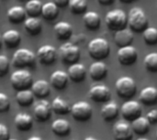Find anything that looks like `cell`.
<instances>
[{
    "mask_svg": "<svg viewBox=\"0 0 157 140\" xmlns=\"http://www.w3.org/2000/svg\"><path fill=\"white\" fill-rule=\"evenodd\" d=\"M136 140H149V139H147V138H138V139H136Z\"/></svg>",
    "mask_w": 157,
    "mask_h": 140,
    "instance_id": "cell-47",
    "label": "cell"
},
{
    "mask_svg": "<svg viewBox=\"0 0 157 140\" xmlns=\"http://www.w3.org/2000/svg\"><path fill=\"white\" fill-rule=\"evenodd\" d=\"M10 67V61L5 55H0V77L5 76L8 73Z\"/></svg>",
    "mask_w": 157,
    "mask_h": 140,
    "instance_id": "cell-37",
    "label": "cell"
},
{
    "mask_svg": "<svg viewBox=\"0 0 157 140\" xmlns=\"http://www.w3.org/2000/svg\"><path fill=\"white\" fill-rule=\"evenodd\" d=\"M121 3H123V4H132V2L134 1H137V0H119Z\"/></svg>",
    "mask_w": 157,
    "mask_h": 140,
    "instance_id": "cell-43",
    "label": "cell"
},
{
    "mask_svg": "<svg viewBox=\"0 0 157 140\" xmlns=\"http://www.w3.org/2000/svg\"><path fill=\"white\" fill-rule=\"evenodd\" d=\"M145 69L150 72H157V52H152L145 56L144 61Z\"/></svg>",
    "mask_w": 157,
    "mask_h": 140,
    "instance_id": "cell-36",
    "label": "cell"
},
{
    "mask_svg": "<svg viewBox=\"0 0 157 140\" xmlns=\"http://www.w3.org/2000/svg\"><path fill=\"white\" fill-rule=\"evenodd\" d=\"M52 131L60 137L67 136L71 131V125L70 123L63 118L56 119L52 124Z\"/></svg>",
    "mask_w": 157,
    "mask_h": 140,
    "instance_id": "cell-28",
    "label": "cell"
},
{
    "mask_svg": "<svg viewBox=\"0 0 157 140\" xmlns=\"http://www.w3.org/2000/svg\"><path fill=\"white\" fill-rule=\"evenodd\" d=\"M156 138H157V131H156Z\"/></svg>",
    "mask_w": 157,
    "mask_h": 140,
    "instance_id": "cell-49",
    "label": "cell"
},
{
    "mask_svg": "<svg viewBox=\"0 0 157 140\" xmlns=\"http://www.w3.org/2000/svg\"><path fill=\"white\" fill-rule=\"evenodd\" d=\"M10 83L12 87L17 91L29 89L33 83V78L30 72L27 70L15 71L10 76Z\"/></svg>",
    "mask_w": 157,
    "mask_h": 140,
    "instance_id": "cell-6",
    "label": "cell"
},
{
    "mask_svg": "<svg viewBox=\"0 0 157 140\" xmlns=\"http://www.w3.org/2000/svg\"><path fill=\"white\" fill-rule=\"evenodd\" d=\"M140 102L145 105H155L157 104V88L147 86L144 88L139 94Z\"/></svg>",
    "mask_w": 157,
    "mask_h": 140,
    "instance_id": "cell-22",
    "label": "cell"
},
{
    "mask_svg": "<svg viewBox=\"0 0 157 140\" xmlns=\"http://www.w3.org/2000/svg\"><path fill=\"white\" fill-rule=\"evenodd\" d=\"M88 74L93 81H101L108 75V66L103 61H97L89 66Z\"/></svg>",
    "mask_w": 157,
    "mask_h": 140,
    "instance_id": "cell-15",
    "label": "cell"
},
{
    "mask_svg": "<svg viewBox=\"0 0 157 140\" xmlns=\"http://www.w3.org/2000/svg\"><path fill=\"white\" fill-rule=\"evenodd\" d=\"M2 43H3V40H2V37L0 36V48H1V46H2Z\"/></svg>",
    "mask_w": 157,
    "mask_h": 140,
    "instance_id": "cell-46",
    "label": "cell"
},
{
    "mask_svg": "<svg viewBox=\"0 0 157 140\" xmlns=\"http://www.w3.org/2000/svg\"><path fill=\"white\" fill-rule=\"evenodd\" d=\"M34 98H35V95L32 93V91L29 89L17 91V93L16 94L17 103L20 106H24V107L30 106L34 102Z\"/></svg>",
    "mask_w": 157,
    "mask_h": 140,
    "instance_id": "cell-31",
    "label": "cell"
},
{
    "mask_svg": "<svg viewBox=\"0 0 157 140\" xmlns=\"http://www.w3.org/2000/svg\"><path fill=\"white\" fill-rule=\"evenodd\" d=\"M52 110L51 104L44 99L38 102L33 110L34 116L39 122H45L49 120V118L52 116Z\"/></svg>",
    "mask_w": 157,
    "mask_h": 140,
    "instance_id": "cell-13",
    "label": "cell"
},
{
    "mask_svg": "<svg viewBox=\"0 0 157 140\" xmlns=\"http://www.w3.org/2000/svg\"><path fill=\"white\" fill-rule=\"evenodd\" d=\"M146 118L149 120L151 124H156L157 123V109H153L149 111L146 115Z\"/></svg>",
    "mask_w": 157,
    "mask_h": 140,
    "instance_id": "cell-40",
    "label": "cell"
},
{
    "mask_svg": "<svg viewBox=\"0 0 157 140\" xmlns=\"http://www.w3.org/2000/svg\"><path fill=\"white\" fill-rule=\"evenodd\" d=\"M58 54L60 56L61 61L64 64L71 65L76 63L79 61L81 56V51L76 45L71 42H65L59 48Z\"/></svg>",
    "mask_w": 157,
    "mask_h": 140,
    "instance_id": "cell-7",
    "label": "cell"
},
{
    "mask_svg": "<svg viewBox=\"0 0 157 140\" xmlns=\"http://www.w3.org/2000/svg\"><path fill=\"white\" fill-rule=\"evenodd\" d=\"M113 136L115 140H132L133 136L132 126L127 122H118L113 127Z\"/></svg>",
    "mask_w": 157,
    "mask_h": 140,
    "instance_id": "cell-14",
    "label": "cell"
},
{
    "mask_svg": "<svg viewBox=\"0 0 157 140\" xmlns=\"http://www.w3.org/2000/svg\"><path fill=\"white\" fill-rule=\"evenodd\" d=\"M67 73H68L69 79L72 82L78 83L83 82L86 79L87 72H86V69L85 65L76 62V63L69 65Z\"/></svg>",
    "mask_w": 157,
    "mask_h": 140,
    "instance_id": "cell-17",
    "label": "cell"
},
{
    "mask_svg": "<svg viewBox=\"0 0 157 140\" xmlns=\"http://www.w3.org/2000/svg\"><path fill=\"white\" fill-rule=\"evenodd\" d=\"M83 22L87 29L96 31L101 26V17L95 11H86L83 16Z\"/></svg>",
    "mask_w": 157,
    "mask_h": 140,
    "instance_id": "cell-21",
    "label": "cell"
},
{
    "mask_svg": "<svg viewBox=\"0 0 157 140\" xmlns=\"http://www.w3.org/2000/svg\"><path fill=\"white\" fill-rule=\"evenodd\" d=\"M133 39H134V32H132L128 28L116 31L114 35L115 44L120 48L132 45L133 42Z\"/></svg>",
    "mask_w": 157,
    "mask_h": 140,
    "instance_id": "cell-16",
    "label": "cell"
},
{
    "mask_svg": "<svg viewBox=\"0 0 157 140\" xmlns=\"http://www.w3.org/2000/svg\"><path fill=\"white\" fill-rule=\"evenodd\" d=\"M53 29L56 38L61 41H67L73 35V28L71 24L65 21H60L56 23Z\"/></svg>",
    "mask_w": 157,
    "mask_h": 140,
    "instance_id": "cell-18",
    "label": "cell"
},
{
    "mask_svg": "<svg viewBox=\"0 0 157 140\" xmlns=\"http://www.w3.org/2000/svg\"><path fill=\"white\" fill-rule=\"evenodd\" d=\"M105 22L109 29L116 32L118 30L127 28L128 16L122 9L116 8L107 13Z\"/></svg>",
    "mask_w": 157,
    "mask_h": 140,
    "instance_id": "cell-3",
    "label": "cell"
},
{
    "mask_svg": "<svg viewBox=\"0 0 157 140\" xmlns=\"http://www.w3.org/2000/svg\"><path fill=\"white\" fill-rule=\"evenodd\" d=\"M31 91L37 98H46L51 93V85L45 80H38L31 85Z\"/></svg>",
    "mask_w": 157,
    "mask_h": 140,
    "instance_id": "cell-24",
    "label": "cell"
},
{
    "mask_svg": "<svg viewBox=\"0 0 157 140\" xmlns=\"http://www.w3.org/2000/svg\"><path fill=\"white\" fill-rule=\"evenodd\" d=\"M89 56L95 61H103L110 53V46L107 39L103 38L93 39L87 46Z\"/></svg>",
    "mask_w": 157,
    "mask_h": 140,
    "instance_id": "cell-2",
    "label": "cell"
},
{
    "mask_svg": "<svg viewBox=\"0 0 157 140\" xmlns=\"http://www.w3.org/2000/svg\"><path fill=\"white\" fill-rule=\"evenodd\" d=\"M117 58L120 64L123 66H132L138 60V50L132 45L120 48L117 52Z\"/></svg>",
    "mask_w": 157,
    "mask_h": 140,
    "instance_id": "cell-10",
    "label": "cell"
},
{
    "mask_svg": "<svg viewBox=\"0 0 157 140\" xmlns=\"http://www.w3.org/2000/svg\"><path fill=\"white\" fill-rule=\"evenodd\" d=\"M4 45L8 49H15L19 46L21 42V36L17 30L8 29L4 32L2 36Z\"/></svg>",
    "mask_w": 157,
    "mask_h": 140,
    "instance_id": "cell-23",
    "label": "cell"
},
{
    "mask_svg": "<svg viewBox=\"0 0 157 140\" xmlns=\"http://www.w3.org/2000/svg\"><path fill=\"white\" fill-rule=\"evenodd\" d=\"M74 140H75V139H74Z\"/></svg>",
    "mask_w": 157,
    "mask_h": 140,
    "instance_id": "cell-50",
    "label": "cell"
},
{
    "mask_svg": "<svg viewBox=\"0 0 157 140\" xmlns=\"http://www.w3.org/2000/svg\"><path fill=\"white\" fill-rule=\"evenodd\" d=\"M142 113L143 108L141 104L134 100L126 101L121 107V114L122 117L127 121H133L137 117L141 116Z\"/></svg>",
    "mask_w": 157,
    "mask_h": 140,
    "instance_id": "cell-9",
    "label": "cell"
},
{
    "mask_svg": "<svg viewBox=\"0 0 157 140\" xmlns=\"http://www.w3.org/2000/svg\"><path fill=\"white\" fill-rule=\"evenodd\" d=\"M51 105H52V112H54L57 115L64 116L71 112V106L68 104V102L60 96H57L56 98H54Z\"/></svg>",
    "mask_w": 157,
    "mask_h": 140,
    "instance_id": "cell-30",
    "label": "cell"
},
{
    "mask_svg": "<svg viewBox=\"0 0 157 140\" xmlns=\"http://www.w3.org/2000/svg\"><path fill=\"white\" fill-rule=\"evenodd\" d=\"M42 3L40 0H29L26 3L25 10L29 17H38L41 15Z\"/></svg>",
    "mask_w": 157,
    "mask_h": 140,
    "instance_id": "cell-33",
    "label": "cell"
},
{
    "mask_svg": "<svg viewBox=\"0 0 157 140\" xmlns=\"http://www.w3.org/2000/svg\"><path fill=\"white\" fill-rule=\"evenodd\" d=\"M27 140H43L40 137H31V138H28Z\"/></svg>",
    "mask_w": 157,
    "mask_h": 140,
    "instance_id": "cell-44",
    "label": "cell"
},
{
    "mask_svg": "<svg viewBox=\"0 0 157 140\" xmlns=\"http://www.w3.org/2000/svg\"><path fill=\"white\" fill-rule=\"evenodd\" d=\"M8 140H17V139H14V138H9Z\"/></svg>",
    "mask_w": 157,
    "mask_h": 140,
    "instance_id": "cell-48",
    "label": "cell"
},
{
    "mask_svg": "<svg viewBox=\"0 0 157 140\" xmlns=\"http://www.w3.org/2000/svg\"><path fill=\"white\" fill-rule=\"evenodd\" d=\"M24 28L29 35L37 36L42 30V24L38 17H29L24 21Z\"/></svg>",
    "mask_w": 157,
    "mask_h": 140,
    "instance_id": "cell-29",
    "label": "cell"
},
{
    "mask_svg": "<svg viewBox=\"0 0 157 140\" xmlns=\"http://www.w3.org/2000/svg\"><path fill=\"white\" fill-rule=\"evenodd\" d=\"M97 1L101 6H110L115 2V0H97Z\"/></svg>",
    "mask_w": 157,
    "mask_h": 140,
    "instance_id": "cell-42",
    "label": "cell"
},
{
    "mask_svg": "<svg viewBox=\"0 0 157 140\" xmlns=\"http://www.w3.org/2000/svg\"><path fill=\"white\" fill-rule=\"evenodd\" d=\"M70 11L75 15L85 14L87 10V1L86 0H69Z\"/></svg>",
    "mask_w": 157,
    "mask_h": 140,
    "instance_id": "cell-34",
    "label": "cell"
},
{
    "mask_svg": "<svg viewBox=\"0 0 157 140\" xmlns=\"http://www.w3.org/2000/svg\"><path fill=\"white\" fill-rule=\"evenodd\" d=\"M85 140H98V139H96L95 138H91V137H89V138H86Z\"/></svg>",
    "mask_w": 157,
    "mask_h": 140,
    "instance_id": "cell-45",
    "label": "cell"
},
{
    "mask_svg": "<svg viewBox=\"0 0 157 140\" xmlns=\"http://www.w3.org/2000/svg\"><path fill=\"white\" fill-rule=\"evenodd\" d=\"M14 124L16 127L20 131H28L32 127L33 119L31 116L26 113H19L15 116Z\"/></svg>",
    "mask_w": 157,
    "mask_h": 140,
    "instance_id": "cell-27",
    "label": "cell"
},
{
    "mask_svg": "<svg viewBox=\"0 0 157 140\" xmlns=\"http://www.w3.org/2000/svg\"><path fill=\"white\" fill-rule=\"evenodd\" d=\"M143 39L148 46L157 45V28L154 27L146 28L143 32Z\"/></svg>",
    "mask_w": 157,
    "mask_h": 140,
    "instance_id": "cell-35",
    "label": "cell"
},
{
    "mask_svg": "<svg viewBox=\"0 0 157 140\" xmlns=\"http://www.w3.org/2000/svg\"><path fill=\"white\" fill-rule=\"evenodd\" d=\"M69 76L68 73L63 71H55L50 77L51 85L56 90H63L68 83Z\"/></svg>",
    "mask_w": 157,
    "mask_h": 140,
    "instance_id": "cell-19",
    "label": "cell"
},
{
    "mask_svg": "<svg viewBox=\"0 0 157 140\" xmlns=\"http://www.w3.org/2000/svg\"><path fill=\"white\" fill-rule=\"evenodd\" d=\"M7 19L11 24L17 25L26 20L27 13L25 7L20 6H14L7 10Z\"/></svg>",
    "mask_w": 157,
    "mask_h": 140,
    "instance_id": "cell-20",
    "label": "cell"
},
{
    "mask_svg": "<svg viewBox=\"0 0 157 140\" xmlns=\"http://www.w3.org/2000/svg\"><path fill=\"white\" fill-rule=\"evenodd\" d=\"M58 7H65L69 5V0H52Z\"/></svg>",
    "mask_w": 157,
    "mask_h": 140,
    "instance_id": "cell-41",
    "label": "cell"
},
{
    "mask_svg": "<svg viewBox=\"0 0 157 140\" xmlns=\"http://www.w3.org/2000/svg\"><path fill=\"white\" fill-rule=\"evenodd\" d=\"M120 113V107L115 102L106 103L101 109V116L105 121L110 122L117 118Z\"/></svg>",
    "mask_w": 157,
    "mask_h": 140,
    "instance_id": "cell-25",
    "label": "cell"
},
{
    "mask_svg": "<svg viewBox=\"0 0 157 140\" xmlns=\"http://www.w3.org/2000/svg\"><path fill=\"white\" fill-rule=\"evenodd\" d=\"M150 125L151 123L146 118V116H139L133 121H132V128L133 133L137 135H145L150 130Z\"/></svg>",
    "mask_w": 157,
    "mask_h": 140,
    "instance_id": "cell-26",
    "label": "cell"
},
{
    "mask_svg": "<svg viewBox=\"0 0 157 140\" xmlns=\"http://www.w3.org/2000/svg\"><path fill=\"white\" fill-rule=\"evenodd\" d=\"M10 107V101L8 96L4 94L0 93V113L6 112Z\"/></svg>",
    "mask_w": 157,
    "mask_h": 140,
    "instance_id": "cell-38",
    "label": "cell"
},
{
    "mask_svg": "<svg viewBox=\"0 0 157 140\" xmlns=\"http://www.w3.org/2000/svg\"><path fill=\"white\" fill-rule=\"evenodd\" d=\"M37 60L43 65H51L57 59V50L52 45H42L37 51Z\"/></svg>",
    "mask_w": 157,
    "mask_h": 140,
    "instance_id": "cell-11",
    "label": "cell"
},
{
    "mask_svg": "<svg viewBox=\"0 0 157 140\" xmlns=\"http://www.w3.org/2000/svg\"><path fill=\"white\" fill-rule=\"evenodd\" d=\"M115 89L117 94L122 99H130L133 97L137 92V86L135 81L130 76L120 77L115 83Z\"/></svg>",
    "mask_w": 157,
    "mask_h": 140,
    "instance_id": "cell-4",
    "label": "cell"
},
{
    "mask_svg": "<svg viewBox=\"0 0 157 140\" xmlns=\"http://www.w3.org/2000/svg\"><path fill=\"white\" fill-rule=\"evenodd\" d=\"M36 55L28 49H18L12 57V65L16 68L24 69L34 67L36 63Z\"/></svg>",
    "mask_w": 157,
    "mask_h": 140,
    "instance_id": "cell-5",
    "label": "cell"
},
{
    "mask_svg": "<svg viewBox=\"0 0 157 140\" xmlns=\"http://www.w3.org/2000/svg\"><path fill=\"white\" fill-rule=\"evenodd\" d=\"M71 115L74 119L79 122H86L92 117L93 110L91 105L86 101H79L71 106Z\"/></svg>",
    "mask_w": 157,
    "mask_h": 140,
    "instance_id": "cell-8",
    "label": "cell"
},
{
    "mask_svg": "<svg viewBox=\"0 0 157 140\" xmlns=\"http://www.w3.org/2000/svg\"><path fill=\"white\" fill-rule=\"evenodd\" d=\"M149 19L141 7H133L128 14L129 28L134 33H143L149 26Z\"/></svg>",
    "mask_w": 157,
    "mask_h": 140,
    "instance_id": "cell-1",
    "label": "cell"
},
{
    "mask_svg": "<svg viewBox=\"0 0 157 140\" xmlns=\"http://www.w3.org/2000/svg\"><path fill=\"white\" fill-rule=\"evenodd\" d=\"M59 15V7L52 1L47 2L42 6L41 16L45 20L52 21L54 20Z\"/></svg>",
    "mask_w": 157,
    "mask_h": 140,
    "instance_id": "cell-32",
    "label": "cell"
},
{
    "mask_svg": "<svg viewBox=\"0 0 157 140\" xmlns=\"http://www.w3.org/2000/svg\"><path fill=\"white\" fill-rule=\"evenodd\" d=\"M9 139V130L7 127L0 123V140Z\"/></svg>",
    "mask_w": 157,
    "mask_h": 140,
    "instance_id": "cell-39",
    "label": "cell"
},
{
    "mask_svg": "<svg viewBox=\"0 0 157 140\" xmlns=\"http://www.w3.org/2000/svg\"><path fill=\"white\" fill-rule=\"evenodd\" d=\"M88 94L96 103H108L111 98L110 89L103 84H98L91 87Z\"/></svg>",
    "mask_w": 157,
    "mask_h": 140,
    "instance_id": "cell-12",
    "label": "cell"
}]
</instances>
